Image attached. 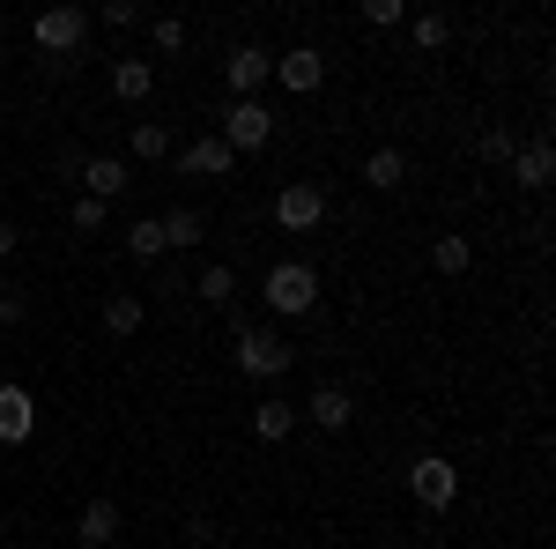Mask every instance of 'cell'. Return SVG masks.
I'll use <instances>...</instances> for the list:
<instances>
[{
	"label": "cell",
	"mask_w": 556,
	"mask_h": 549,
	"mask_svg": "<svg viewBox=\"0 0 556 549\" xmlns=\"http://www.w3.org/2000/svg\"><path fill=\"white\" fill-rule=\"evenodd\" d=\"M260 297H267L275 320H304V312L319 304V267H312V260H275L267 283H260Z\"/></svg>",
	"instance_id": "6da1fadb"
},
{
	"label": "cell",
	"mask_w": 556,
	"mask_h": 549,
	"mask_svg": "<svg viewBox=\"0 0 556 549\" xmlns=\"http://www.w3.org/2000/svg\"><path fill=\"white\" fill-rule=\"evenodd\" d=\"M290 364H298V349L275 335V327H245V335H238V372H245L253 386H267V394H275Z\"/></svg>",
	"instance_id": "7a4b0ae2"
},
{
	"label": "cell",
	"mask_w": 556,
	"mask_h": 549,
	"mask_svg": "<svg viewBox=\"0 0 556 549\" xmlns=\"http://www.w3.org/2000/svg\"><path fill=\"white\" fill-rule=\"evenodd\" d=\"M408 498H416L424 512H453V498H460V467L445 461V453L408 461Z\"/></svg>",
	"instance_id": "3957f363"
},
{
	"label": "cell",
	"mask_w": 556,
	"mask_h": 549,
	"mask_svg": "<svg viewBox=\"0 0 556 549\" xmlns=\"http://www.w3.org/2000/svg\"><path fill=\"white\" fill-rule=\"evenodd\" d=\"M267 141H275V112H267L260 97H238V104L223 112V149H230V157H253Z\"/></svg>",
	"instance_id": "277c9868"
},
{
	"label": "cell",
	"mask_w": 556,
	"mask_h": 549,
	"mask_svg": "<svg viewBox=\"0 0 556 549\" xmlns=\"http://www.w3.org/2000/svg\"><path fill=\"white\" fill-rule=\"evenodd\" d=\"M30 38H38V52H52V60L83 52V38H89V8H38Z\"/></svg>",
	"instance_id": "5b68a950"
},
{
	"label": "cell",
	"mask_w": 556,
	"mask_h": 549,
	"mask_svg": "<svg viewBox=\"0 0 556 549\" xmlns=\"http://www.w3.org/2000/svg\"><path fill=\"white\" fill-rule=\"evenodd\" d=\"M275 83L290 89V97L327 89V52H319V45H290V52H275Z\"/></svg>",
	"instance_id": "8992f818"
},
{
	"label": "cell",
	"mask_w": 556,
	"mask_h": 549,
	"mask_svg": "<svg viewBox=\"0 0 556 549\" xmlns=\"http://www.w3.org/2000/svg\"><path fill=\"white\" fill-rule=\"evenodd\" d=\"M319 223H327V194H319L312 178H298V186L275 194V230H319Z\"/></svg>",
	"instance_id": "52a82bcc"
},
{
	"label": "cell",
	"mask_w": 556,
	"mask_h": 549,
	"mask_svg": "<svg viewBox=\"0 0 556 549\" xmlns=\"http://www.w3.org/2000/svg\"><path fill=\"white\" fill-rule=\"evenodd\" d=\"M223 83L238 89V97H260V89L275 83V52H267V45H230V60H223Z\"/></svg>",
	"instance_id": "ba28073f"
},
{
	"label": "cell",
	"mask_w": 556,
	"mask_h": 549,
	"mask_svg": "<svg viewBox=\"0 0 556 549\" xmlns=\"http://www.w3.org/2000/svg\"><path fill=\"white\" fill-rule=\"evenodd\" d=\"M38 438V394L30 386H0V446H30Z\"/></svg>",
	"instance_id": "9c48e42d"
},
{
	"label": "cell",
	"mask_w": 556,
	"mask_h": 549,
	"mask_svg": "<svg viewBox=\"0 0 556 549\" xmlns=\"http://www.w3.org/2000/svg\"><path fill=\"white\" fill-rule=\"evenodd\" d=\"M298 423H319V431H334V438H342L349 423H356V401H349V386H312V401L298 409Z\"/></svg>",
	"instance_id": "30bf717a"
},
{
	"label": "cell",
	"mask_w": 556,
	"mask_h": 549,
	"mask_svg": "<svg viewBox=\"0 0 556 549\" xmlns=\"http://www.w3.org/2000/svg\"><path fill=\"white\" fill-rule=\"evenodd\" d=\"M178 171H186V178H230L238 157L223 149V134H201V141H186V149H178Z\"/></svg>",
	"instance_id": "8fae6325"
},
{
	"label": "cell",
	"mask_w": 556,
	"mask_h": 549,
	"mask_svg": "<svg viewBox=\"0 0 556 549\" xmlns=\"http://www.w3.org/2000/svg\"><path fill=\"white\" fill-rule=\"evenodd\" d=\"M127 186H134L127 157H89V164H83V194H89V201H104V209H112Z\"/></svg>",
	"instance_id": "7c38bea8"
},
{
	"label": "cell",
	"mask_w": 556,
	"mask_h": 549,
	"mask_svg": "<svg viewBox=\"0 0 556 549\" xmlns=\"http://www.w3.org/2000/svg\"><path fill=\"white\" fill-rule=\"evenodd\" d=\"M75 542L83 549H112L119 542V506H112V498H89V506L75 512Z\"/></svg>",
	"instance_id": "4fadbf2b"
},
{
	"label": "cell",
	"mask_w": 556,
	"mask_h": 549,
	"mask_svg": "<svg viewBox=\"0 0 556 549\" xmlns=\"http://www.w3.org/2000/svg\"><path fill=\"white\" fill-rule=\"evenodd\" d=\"M549 178H556V149H549V141H527V149H513V186L542 194Z\"/></svg>",
	"instance_id": "5bb4252c"
},
{
	"label": "cell",
	"mask_w": 556,
	"mask_h": 549,
	"mask_svg": "<svg viewBox=\"0 0 556 549\" xmlns=\"http://www.w3.org/2000/svg\"><path fill=\"white\" fill-rule=\"evenodd\" d=\"M141 320H149V297H134V290H112L104 297V335H141Z\"/></svg>",
	"instance_id": "9a60e30c"
},
{
	"label": "cell",
	"mask_w": 556,
	"mask_h": 549,
	"mask_svg": "<svg viewBox=\"0 0 556 549\" xmlns=\"http://www.w3.org/2000/svg\"><path fill=\"white\" fill-rule=\"evenodd\" d=\"M290 431H298V409H290L282 394H267V401L253 409V438H260V446H282Z\"/></svg>",
	"instance_id": "2e32d148"
},
{
	"label": "cell",
	"mask_w": 556,
	"mask_h": 549,
	"mask_svg": "<svg viewBox=\"0 0 556 549\" xmlns=\"http://www.w3.org/2000/svg\"><path fill=\"white\" fill-rule=\"evenodd\" d=\"M149 89H156V60H119V67H112V97H119V104H141Z\"/></svg>",
	"instance_id": "e0dca14e"
},
{
	"label": "cell",
	"mask_w": 556,
	"mask_h": 549,
	"mask_svg": "<svg viewBox=\"0 0 556 549\" xmlns=\"http://www.w3.org/2000/svg\"><path fill=\"white\" fill-rule=\"evenodd\" d=\"M156 223H164V253L201 246V230H208V223H201V209H172V215H156Z\"/></svg>",
	"instance_id": "ac0fdd59"
},
{
	"label": "cell",
	"mask_w": 556,
	"mask_h": 549,
	"mask_svg": "<svg viewBox=\"0 0 556 549\" xmlns=\"http://www.w3.org/2000/svg\"><path fill=\"white\" fill-rule=\"evenodd\" d=\"M401 178H408V157H401V149H371V157H364V186H379V194H393Z\"/></svg>",
	"instance_id": "d6986e66"
},
{
	"label": "cell",
	"mask_w": 556,
	"mask_h": 549,
	"mask_svg": "<svg viewBox=\"0 0 556 549\" xmlns=\"http://www.w3.org/2000/svg\"><path fill=\"white\" fill-rule=\"evenodd\" d=\"M193 297H201V304H215V312H223V304H230V297H238V275H230V267H223V260H208V267H201V275H193Z\"/></svg>",
	"instance_id": "ffe728a7"
},
{
	"label": "cell",
	"mask_w": 556,
	"mask_h": 549,
	"mask_svg": "<svg viewBox=\"0 0 556 549\" xmlns=\"http://www.w3.org/2000/svg\"><path fill=\"white\" fill-rule=\"evenodd\" d=\"M127 149H134V164H164V157H172V134H164V120H141V127L127 134Z\"/></svg>",
	"instance_id": "44dd1931"
},
{
	"label": "cell",
	"mask_w": 556,
	"mask_h": 549,
	"mask_svg": "<svg viewBox=\"0 0 556 549\" xmlns=\"http://www.w3.org/2000/svg\"><path fill=\"white\" fill-rule=\"evenodd\" d=\"M430 267H438V275H468V267H475V246H468V238H453V230H445V238L430 246Z\"/></svg>",
	"instance_id": "7402d4cb"
},
{
	"label": "cell",
	"mask_w": 556,
	"mask_h": 549,
	"mask_svg": "<svg viewBox=\"0 0 556 549\" xmlns=\"http://www.w3.org/2000/svg\"><path fill=\"white\" fill-rule=\"evenodd\" d=\"M408 38L424 45V52H445L453 45V15H408Z\"/></svg>",
	"instance_id": "603a6c76"
},
{
	"label": "cell",
	"mask_w": 556,
	"mask_h": 549,
	"mask_svg": "<svg viewBox=\"0 0 556 549\" xmlns=\"http://www.w3.org/2000/svg\"><path fill=\"white\" fill-rule=\"evenodd\" d=\"M127 253H134V260H156V253H164V223H156V215L127 223Z\"/></svg>",
	"instance_id": "cb8c5ba5"
},
{
	"label": "cell",
	"mask_w": 556,
	"mask_h": 549,
	"mask_svg": "<svg viewBox=\"0 0 556 549\" xmlns=\"http://www.w3.org/2000/svg\"><path fill=\"white\" fill-rule=\"evenodd\" d=\"M67 223H75V230H83V238H104V223H112V209H104V201H75V215H67Z\"/></svg>",
	"instance_id": "d4e9b609"
},
{
	"label": "cell",
	"mask_w": 556,
	"mask_h": 549,
	"mask_svg": "<svg viewBox=\"0 0 556 549\" xmlns=\"http://www.w3.org/2000/svg\"><path fill=\"white\" fill-rule=\"evenodd\" d=\"M364 23L371 30H401L408 23V0H364Z\"/></svg>",
	"instance_id": "484cf974"
},
{
	"label": "cell",
	"mask_w": 556,
	"mask_h": 549,
	"mask_svg": "<svg viewBox=\"0 0 556 549\" xmlns=\"http://www.w3.org/2000/svg\"><path fill=\"white\" fill-rule=\"evenodd\" d=\"M513 149H519L513 127H490V134H482V157H490V164H513Z\"/></svg>",
	"instance_id": "4316f807"
},
{
	"label": "cell",
	"mask_w": 556,
	"mask_h": 549,
	"mask_svg": "<svg viewBox=\"0 0 556 549\" xmlns=\"http://www.w3.org/2000/svg\"><path fill=\"white\" fill-rule=\"evenodd\" d=\"M156 52H186V23L178 15H156Z\"/></svg>",
	"instance_id": "83f0119b"
},
{
	"label": "cell",
	"mask_w": 556,
	"mask_h": 549,
	"mask_svg": "<svg viewBox=\"0 0 556 549\" xmlns=\"http://www.w3.org/2000/svg\"><path fill=\"white\" fill-rule=\"evenodd\" d=\"M134 23H141L134 0H104V30H134Z\"/></svg>",
	"instance_id": "f1b7e54d"
},
{
	"label": "cell",
	"mask_w": 556,
	"mask_h": 549,
	"mask_svg": "<svg viewBox=\"0 0 556 549\" xmlns=\"http://www.w3.org/2000/svg\"><path fill=\"white\" fill-rule=\"evenodd\" d=\"M0 327H23V297H0Z\"/></svg>",
	"instance_id": "f546056e"
},
{
	"label": "cell",
	"mask_w": 556,
	"mask_h": 549,
	"mask_svg": "<svg viewBox=\"0 0 556 549\" xmlns=\"http://www.w3.org/2000/svg\"><path fill=\"white\" fill-rule=\"evenodd\" d=\"M15 246H23V230H15V223H8V215H0V260L15 253Z\"/></svg>",
	"instance_id": "4dcf8cb0"
},
{
	"label": "cell",
	"mask_w": 556,
	"mask_h": 549,
	"mask_svg": "<svg viewBox=\"0 0 556 549\" xmlns=\"http://www.w3.org/2000/svg\"><path fill=\"white\" fill-rule=\"evenodd\" d=\"M0 67H8V38H0Z\"/></svg>",
	"instance_id": "1f68e13d"
},
{
	"label": "cell",
	"mask_w": 556,
	"mask_h": 549,
	"mask_svg": "<svg viewBox=\"0 0 556 549\" xmlns=\"http://www.w3.org/2000/svg\"><path fill=\"white\" fill-rule=\"evenodd\" d=\"M0 127H8V104H0Z\"/></svg>",
	"instance_id": "d6a6232c"
}]
</instances>
